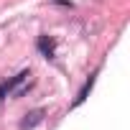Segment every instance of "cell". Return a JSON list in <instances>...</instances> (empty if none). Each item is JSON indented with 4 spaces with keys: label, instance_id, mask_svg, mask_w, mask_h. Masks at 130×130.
I'll return each instance as SVG.
<instances>
[{
    "label": "cell",
    "instance_id": "6da1fadb",
    "mask_svg": "<svg viewBox=\"0 0 130 130\" xmlns=\"http://www.w3.org/2000/svg\"><path fill=\"white\" fill-rule=\"evenodd\" d=\"M28 87H31V69H23V72H18L15 77H10V79H5V82H0V105H3L8 97H18V94H23Z\"/></svg>",
    "mask_w": 130,
    "mask_h": 130
},
{
    "label": "cell",
    "instance_id": "7a4b0ae2",
    "mask_svg": "<svg viewBox=\"0 0 130 130\" xmlns=\"http://www.w3.org/2000/svg\"><path fill=\"white\" fill-rule=\"evenodd\" d=\"M36 46H38V51L46 56V59H54V54H56V41L48 36V33H43V36H38V41H36Z\"/></svg>",
    "mask_w": 130,
    "mask_h": 130
},
{
    "label": "cell",
    "instance_id": "3957f363",
    "mask_svg": "<svg viewBox=\"0 0 130 130\" xmlns=\"http://www.w3.org/2000/svg\"><path fill=\"white\" fill-rule=\"evenodd\" d=\"M94 79H97V72H92V74H89V79L82 84V89L77 92V97H74V102H72V107H79V105L87 100V94H89V92H92V87H94Z\"/></svg>",
    "mask_w": 130,
    "mask_h": 130
},
{
    "label": "cell",
    "instance_id": "277c9868",
    "mask_svg": "<svg viewBox=\"0 0 130 130\" xmlns=\"http://www.w3.org/2000/svg\"><path fill=\"white\" fill-rule=\"evenodd\" d=\"M43 120V110H33V112H28L26 117H23V122H21V130H33L38 122Z\"/></svg>",
    "mask_w": 130,
    "mask_h": 130
}]
</instances>
